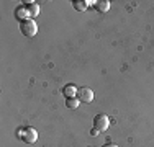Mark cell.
Instances as JSON below:
<instances>
[{
  "instance_id": "6da1fadb",
  "label": "cell",
  "mask_w": 154,
  "mask_h": 147,
  "mask_svg": "<svg viewBox=\"0 0 154 147\" xmlns=\"http://www.w3.org/2000/svg\"><path fill=\"white\" fill-rule=\"evenodd\" d=\"M20 31L23 33L25 36H28V38H33V36L38 33V25H36L35 20L28 18V20H25L20 23Z\"/></svg>"
},
{
  "instance_id": "7a4b0ae2",
  "label": "cell",
  "mask_w": 154,
  "mask_h": 147,
  "mask_svg": "<svg viewBox=\"0 0 154 147\" xmlns=\"http://www.w3.org/2000/svg\"><path fill=\"white\" fill-rule=\"evenodd\" d=\"M108 126H110V119H108L107 115H97V116L94 118V128H95L98 132L107 131Z\"/></svg>"
},
{
  "instance_id": "3957f363",
  "label": "cell",
  "mask_w": 154,
  "mask_h": 147,
  "mask_svg": "<svg viewBox=\"0 0 154 147\" xmlns=\"http://www.w3.org/2000/svg\"><path fill=\"white\" fill-rule=\"evenodd\" d=\"M77 98H79L80 101H84V103H90L94 100V92L90 90L89 87H82V88H79V92H77Z\"/></svg>"
},
{
  "instance_id": "277c9868",
  "label": "cell",
  "mask_w": 154,
  "mask_h": 147,
  "mask_svg": "<svg viewBox=\"0 0 154 147\" xmlns=\"http://www.w3.org/2000/svg\"><path fill=\"white\" fill-rule=\"evenodd\" d=\"M21 139H23L25 142H28V144H33V142H36V139H38V132H36V129H33V128H25Z\"/></svg>"
},
{
  "instance_id": "5b68a950",
  "label": "cell",
  "mask_w": 154,
  "mask_h": 147,
  "mask_svg": "<svg viewBox=\"0 0 154 147\" xmlns=\"http://www.w3.org/2000/svg\"><path fill=\"white\" fill-rule=\"evenodd\" d=\"M77 92H79V88H77L74 83H67V85L62 87V95H64L66 98H72V97H77Z\"/></svg>"
},
{
  "instance_id": "8992f818",
  "label": "cell",
  "mask_w": 154,
  "mask_h": 147,
  "mask_svg": "<svg viewBox=\"0 0 154 147\" xmlns=\"http://www.w3.org/2000/svg\"><path fill=\"white\" fill-rule=\"evenodd\" d=\"M15 16L20 21H25V20H28V18H30V16H28V10L25 8L23 5H18L17 8H15Z\"/></svg>"
},
{
  "instance_id": "52a82bcc",
  "label": "cell",
  "mask_w": 154,
  "mask_h": 147,
  "mask_svg": "<svg viewBox=\"0 0 154 147\" xmlns=\"http://www.w3.org/2000/svg\"><path fill=\"white\" fill-rule=\"evenodd\" d=\"M26 10H28V16H30L31 20H33V18L38 16V13H39V5H38L36 2H33L31 5L26 7Z\"/></svg>"
},
{
  "instance_id": "ba28073f",
  "label": "cell",
  "mask_w": 154,
  "mask_h": 147,
  "mask_svg": "<svg viewBox=\"0 0 154 147\" xmlns=\"http://www.w3.org/2000/svg\"><path fill=\"white\" fill-rule=\"evenodd\" d=\"M95 8H97V12H100V13H107L108 10H110V2H108V0H102V2H97Z\"/></svg>"
},
{
  "instance_id": "9c48e42d",
  "label": "cell",
  "mask_w": 154,
  "mask_h": 147,
  "mask_svg": "<svg viewBox=\"0 0 154 147\" xmlns=\"http://www.w3.org/2000/svg\"><path fill=\"white\" fill-rule=\"evenodd\" d=\"M79 103H80V100H79L77 97L66 98V106H67V108H71V110H75V108H79Z\"/></svg>"
},
{
  "instance_id": "30bf717a",
  "label": "cell",
  "mask_w": 154,
  "mask_h": 147,
  "mask_svg": "<svg viewBox=\"0 0 154 147\" xmlns=\"http://www.w3.org/2000/svg\"><path fill=\"white\" fill-rule=\"evenodd\" d=\"M72 5H74V8L79 10V12H84V10L87 8V3L84 2V0H74V2H72Z\"/></svg>"
},
{
  "instance_id": "8fae6325",
  "label": "cell",
  "mask_w": 154,
  "mask_h": 147,
  "mask_svg": "<svg viewBox=\"0 0 154 147\" xmlns=\"http://www.w3.org/2000/svg\"><path fill=\"white\" fill-rule=\"evenodd\" d=\"M90 134H92V136H94V137H95V136H98V131H97V129H95V128H94V129H92V131H90Z\"/></svg>"
},
{
  "instance_id": "7c38bea8",
  "label": "cell",
  "mask_w": 154,
  "mask_h": 147,
  "mask_svg": "<svg viewBox=\"0 0 154 147\" xmlns=\"http://www.w3.org/2000/svg\"><path fill=\"white\" fill-rule=\"evenodd\" d=\"M103 147H118V146H116V144H112V142H108V144H105Z\"/></svg>"
}]
</instances>
